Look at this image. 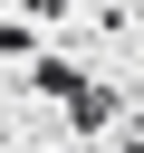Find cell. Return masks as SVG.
I'll return each instance as SVG.
<instances>
[{
    "label": "cell",
    "instance_id": "obj_1",
    "mask_svg": "<svg viewBox=\"0 0 144 153\" xmlns=\"http://www.w3.org/2000/svg\"><path fill=\"white\" fill-rule=\"evenodd\" d=\"M0 48H10V57H19V48H29V29H19V19H0Z\"/></svg>",
    "mask_w": 144,
    "mask_h": 153
}]
</instances>
